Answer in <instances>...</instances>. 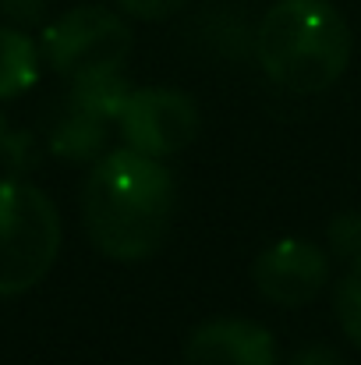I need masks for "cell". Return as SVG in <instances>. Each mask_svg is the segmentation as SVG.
<instances>
[{
  "label": "cell",
  "mask_w": 361,
  "mask_h": 365,
  "mask_svg": "<svg viewBox=\"0 0 361 365\" xmlns=\"http://www.w3.org/2000/svg\"><path fill=\"white\" fill-rule=\"evenodd\" d=\"M82 213L89 238L103 255L120 262L149 259L170 227L174 178L159 160L117 149L93 167Z\"/></svg>",
  "instance_id": "1"
},
{
  "label": "cell",
  "mask_w": 361,
  "mask_h": 365,
  "mask_svg": "<svg viewBox=\"0 0 361 365\" xmlns=\"http://www.w3.org/2000/svg\"><path fill=\"white\" fill-rule=\"evenodd\" d=\"M255 57L276 86L323 93L351 61V32L326 0H280L255 29Z\"/></svg>",
  "instance_id": "2"
},
{
  "label": "cell",
  "mask_w": 361,
  "mask_h": 365,
  "mask_svg": "<svg viewBox=\"0 0 361 365\" xmlns=\"http://www.w3.org/2000/svg\"><path fill=\"white\" fill-rule=\"evenodd\" d=\"M61 248L53 202L25 181H0V298L36 287Z\"/></svg>",
  "instance_id": "3"
},
{
  "label": "cell",
  "mask_w": 361,
  "mask_h": 365,
  "mask_svg": "<svg viewBox=\"0 0 361 365\" xmlns=\"http://www.w3.org/2000/svg\"><path fill=\"white\" fill-rule=\"evenodd\" d=\"M131 50V29L103 7H75L43 36V53L53 71L82 78L93 71H120Z\"/></svg>",
  "instance_id": "4"
},
{
  "label": "cell",
  "mask_w": 361,
  "mask_h": 365,
  "mask_svg": "<svg viewBox=\"0 0 361 365\" xmlns=\"http://www.w3.org/2000/svg\"><path fill=\"white\" fill-rule=\"evenodd\" d=\"M117 121L124 138H127V149H135L142 156H152V160L184 149L199 131L195 103L181 93H170V89H138V93H131Z\"/></svg>",
  "instance_id": "5"
},
{
  "label": "cell",
  "mask_w": 361,
  "mask_h": 365,
  "mask_svg": "<svg viewBox=\"0 0 361 365\" xmlns=\"http://www.w3.org/2000/svg\"><path fill=\"white\" fill-rule=\"evenodd\" d=\"M330 280V259L323 248L312 242H287L269 245L258 259H255V284L258 291L276 302V305H305L312 302Z\"/></svg>",
  "instance_id": "6"
},
{
  "label": "cell",
  "mask_w": 361,
  "mask_h": 365,
  "mask_svg": "<svg viewBox=\"0 0 361 365\" xmlns=\"http://www.w3.org/2000/svg\"><path fill=\"white\" fill-rule=\"evenodd\" d=\"M184 365H276V341L248 319H213L184 344Z\"/></svg>",
  "instance_id": "7"
},
{
  "label": "cell",
  "mask_w": 361,
  "mask_h": 365,
  "mask_svg": "<svg viewBox=\"0 0 361 365\" xmlns=\"http://www.w3.org/2000/svg\"><path fill=\"white\" fill-rule=\"evenodd\" d=\"M39 75V57L28 36L0 25V100L25 93Z\"/></svg>",
  "instance_id": "8"
},
{
  "label": "cell",
  "mask_w": 361,
  "mask_h": 365,
  "mask_svg": "<svg viewBox=\"0 0 361 365\" xmlns=\"http://www.w3.org/2000/svg\"><path fill=\"white\" fill-rule=\"evenodd\" d=\"M100 131H103V121H100V118H93V114H85V110L75 107L71 121L61 124V131H57V138H53V149L64 153V156H89V153H96L100 142H103Z\"/></svg>",
  "instance_id": "9"
},
{
  "label": "cell",
  "mask_w": 361,
  "mask_h": 365,
  "mask_svg": "<svg viewBox=\"0 0 361 365\" xmlns=\"http://www.w3.org/2000/svg\"><path fill=\"white\" fill-rule=\"evenodd\" d=\"M337 319L344 334L361 348V262L337 284Z\"/></svg>",
  "instance_id": "10"
},
{
  "label": "cell",
  "mask_w": 361,
  "mask_h": 365,
  "mask_svg": "<svg viewBox=\"0 0 361 365\" xmlns=\"http://www.w3.org/2000/svg\"><path fill=\"white\" fill-rule=\"evenodd\" d=\"M330 245L337 255L361 259V217L358 213H344L330 224Z\"/></svg>",
  "instance_id": "11"
},
{
  "label": "cell",
  "mask_w": 361,
  "mask_h": 365,
  "mask_svg": "<svg viewBox=\"0 0 361 365\" xmlns=\"http://www.w3.org/2000/svg\"><path fill=\"white\" fill-rule=\"evenodd\" d=\"M120 7L131 14V18H142V21H159L174 11H181L188 0H117Z\"/></svg>",
  "instance_id": "12"
},
{
  "label": "cell",
  "mask_w": 361,
  "mask_h": 365,
  "mask_svg": "<svg viewBox=\"0 0 361 365\" xmlns=\"http://www.w3.org/2000/svg\"><path fill=\"white\" fill-rule=\"evenodd\" d=\"M0 7L14 21H36L43 14V0H0Z\"/></svg>",
  "instance_id": "13"
},
{
  "label": "cell",
  "mask_w": 361,
  "mask_h": 365,
  "mask_svg": "<svg viewBox=\"0 0 361 365\" xmlns=\"http://www.w3.org/2000/svg\"><path fill=\"white\" fill-rule=\"evenodd\" d=\"M291 365H347V362H344L333 348H305V351L294 355Z\"/></svg>",
  "instance_id": "14"
}]
</instances>
